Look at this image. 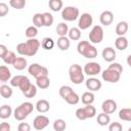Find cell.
I'll return each instance as SVG.
<instances>
[{
    "instance_id": "cell-1",
    "label": "cell",
    "mask_w": 131,
    "mask_h": 131,
    "mask_svg": "<svg viewBox=\"0 0 131 131\" xmlns=\"http://www.w3.org/2000/svg\"><path fill=\"white\" fill-rule=\"evenodd\" d=\"M40 46H41V44H40V41L38 39H36V38L29 39L27 42L18 43L16 46V51L20 55L34 56L38 52Z\"/></svg>"
},
{
    "instance_id": "cell-2",
    "label": "cell",
    "mask_w": 131,
    "mask_h": 131,
    "mask_svg": "<svg viewBox=\"0 0 131 131\" xmlns=\"http://www.w3.org/2000/svg\"><path fill=\"white\" fill-rule=\"evenodd\" d=\"M78 52L86 58H95L97 56V49L88 41L82 40L77 45Z\"/></svg>"
},
{
    "instance_id": "cell-3",
    "label": "cell",
    "mask_w": 131,
    "mask_h": 131,
    "mask_svg": "<svg viewBox=\"0 0 131 131\" xmlns=\"http://www.w3.org/2000/svg\"><path fill=\"white\" fill-rule=\"evenodd\" d=\"M34 105L32 102L30 101H26L23 102L21 104H19L14 111H13V116L14 119L17 121H24L33 111H34Z\"/></svg>"
},
{
    "instance_id": "cell-4",
    "label": "cell",
    "mask_w": 131,
    "mask_h": 131,
    "mask_svg": "<svg viewBox=\"0 0 131 131\" xmlns=\"http://www.w3.org/2000/svg\"><path fill=\"white\" fill-rule=\"evenodd\" d=\"M69 76L72 83L79 85L84 81V73L82 67L78 63H73L69 69Z\"/></svg>"
},
{
    "instance_id": "cell-5",
    "label": "cell",
    "mask_w": 131,
    "mask_h": 131,
    "mask_svg": "<svg viewBox=\"0 0 131 131\" xmlns=\"http://www.w3.org/2000/svg\"><path fill=\"white\" fill-rule=\"evenodd\" d=\"M80 15V11L75 6H67L61 11V17L63 20L67 21H74Z\"/></svg>"
},
{
    "instance_id": "cell-6",
    "label": "cell",
    "mask_w": 131,
    "mask_h": 131,
    "mask_svg": "<svg viewBox=\"0 0 131 131\" xmlns=\"http://www.w3.org/2000/svg\"><path fill=\"white\" fill-rule=\"evenodd\" d=\"M28 72L31 76H33L35 79L39 78V77H42V76H48L49 72H48V69L39 64V63H32L31 66H29L28 68Z\"/></svg>"
},
{
    "instance_id": "cell-7",
    "label": "cell",
    "mask_w": 131,
    "mask_h": 131,
    "mask_svg": "<svg viewBox=\"0 0 131 131\" xmlns=\"http://www.w3.org/2000/svg\"><path fill=\"white\" fill-rule=\"evenodd\" d=\"M89 40H90V43H93V44H99L102 40H103V29L101 26H94L90 33H89Z\"/></svg>"
},
{
    "instance_id": "cell-8",
    "label": "cell",
    "mask_w": 131,
    "mask_h": 131,
    "mask_svg": "<svg viewBox=\"0 0 131 131\" xmlns=\"http://www.w3.org/2000/svg\"><path fill=\"white\" fill-rule=\"evenodd\" d=\"M100 72H101V67L98 62H95V61L87 62L83 69V73L88 76H91V77L98 75Z\"/></svg>"
},
{
    "instance_id": "cell-9",
    "label": "cell",
    "mask_w": 131,
    "mask_h": 131,
    "mask_svg": "<svg viewBox=\"0 0 131 131\" xmlns=\"http://www.w3.org/2000/svg\"><path fill=\"white\" fill-rule=\"evenodd\" d=\"M93 23V17L90 13H82L79 16V21H78V29L81 30H87L88 28H90V26Z\"/></svg>"
},
{
    "instance_id": "cell-10",
    "label": "cell",
    "mask_w": 131,
    "mask_h": 131,
    "mask_svg": "<svg viewBox=\"0 0 131 131\" xmlns=\"http://www.w3.org/2000/svg\"><path fill=\"white\" fill-rule=\"evenodd\" d=\"M48 124H49V119L44 115L37 116L33 121V127H34V129H36L38 131L45 129L48 126Z\"/></svg>"
},
{
    "instance_id": "cell-11",
    "label": "cell",
    "mask_w": 131,
    "mask_h": 131,
    "mask_svg": "<svg viewBox=\"0 0 131 131\" xmlns=\"http://www.w3.org/2000/svg\"><path fill=\"white\" fill-rule=\"evenodd\" d=\"M101 78L105 82H108V83H117V82H119V80L121 78V75L118 74L117 72H114V71H111V70L106 69V70H104L102 72Z\"/></svg>"
},
{
    "instance_id": "cell-12",
    "label": "cell",
    "mask_w": 131,
    "mask_h": 131,
    "mask_svg": "<svg viewBox=\"0 0 131 131\" xmlns=\"http://www.w3.org/2000/svg\"><path fill=\"white\" fill-rule=\"evenodd\" d=\"M101 110L106 115L114 114L117 110V102L114 99H105L101 104Z\"/></svg>"
},
{
    "instance_id": "cell-13",
    "label": "cell",
    "mask_w": 131,
    "mask_h": 131,
    "mask_svg": "<svg viewBox=\"0 0 131 131\" xmlns=\"http://www.w3.org/2000/svg\"><path fill=\"white\" fill-rule=\"evenodd\" d=\"M101 86H102V84H101L100 80H98L97 78L91 77V78L86 80V88L88 90H90V92L98 91L101 88Z\"/></svg>"
},
{
    "instance_id": "cell-14",
    "label": "cell",
    "mask_w": 131,
    "mask_h": 131,
    "mask_svg": "<svg viewBox=\"0 0 131 131\" xmlns=\"http://www.w3.org/2000/svg\"><path fill=\"white\" fill-rule=\"evenodd\" d=\"M99 21L103 26H110L114 21V14L110 10H104L99 15Z\"/></svg>"
},
{
    "instance_id": "cell-15",
    "label": "cell",
    "mask_w": 131,
    "mask_h": 131,
    "mask_svg": "<svg viewBox=\"0 0 131 131\" xmlns=\"http://www.w3.org/2000/svg\"><path fill=\"white\" fill-rule=\"evenodd\" d=\"M101 55L103 57V59L107 62H113L117 56V53L115 51V49L113 47H105L103 48L102 52H101Z\"/></svg>"
},
{
    "instance_id": "cell-16",
    "label": "cell",
    "mask_w": 131,
    "mask_h": 131,
    "mask_svg": "<svg viewBox=\"0 0 131 131\" xmlns=\"http://www.w3.org/2000/svg\"><path fill=\"white\" fill-rule=\"evenodd\" d=\"M35 107H36V110H37L39 113L44 114V113H47V112L49 111L50 104H49V102H48L46 99H40V100L37 101Z\"/></svg>"
},
{
    "instance_id": "cell-17",
    "label": "cell",
    "mask_w": 131,
    "mask_h": 131,
    "mask_svg": "<svg viewBox=\"0 0 131 131\" xmlns=\"http://www.w3.org/2000/svg\"><path fill=\"white\" fill-rule=\"evenodd\" d=\"M128 29H129V26H128V23L127 21H124V20L123 21H120L116 26V34L119 37H123L128 32Z\"/></svg>"
},
{
    "instance_id": "cell-18",
    "label": "cell",
    "mask_w": 131,
    "mask_h": 131,
    "mask_svg": "<svg viewBox=\"0 0 131 131\" xmlns=\"http://www.w3.org/2000/svg\"><path fill=\"white\" fill-rule=\"evenodd\" d=\"M11 79V72L6 66H0V82H7Z\"/></svg>"
},
{
    "instance_id": "cell-19",
    "label": "cell",
    "mask_w": 131,
    "mask_h": 131,
    "mask_svg": "<svg viewBox=\"0 0 131 131\" xmlns=\"http://www.w3.org/2000/svg\"><path fill=\"white\" fill-rule=\"evenodd\" d=\"M50 85V80L48 76H42L36 79V86L40 89H47Z\"/></svg>"
},
{
    "instance_id": "cell-20",
    "label": "cell",
    "mask_w": 131,
    "mask_h": 131,
    "mask_svg": "<svg viewBox=\"0 0 131 131\" xmlns=\"http://www.w3.org/2000/svg\"><path fill=\"white\" fill-rule=\"evenodd\" d=\"M57 47L60 49V50H62V51H66V50H68L69 48H70V46H71V41H70V39L66 36V37H59L58 39H57Z\"/></svg>"
},
{
    "instance_id": "cell-21",
    "label": "cell",
    "mask_w": 131,
    "mask_h": 131,
    "mask_svg": "<svg viewBox=\"0 0 131 131\" xmlns=\"http://www.w3.org/2000/svg\"><path fill=\"white\" fill-rule=\"evenodd\" d=\"M115 46H116L117 49H119L121 51L127 49V47H128V39L126 37H124V36L123 37H118L116 39V41H115Z\"/></svg>"
},
{
    "instance_id": "cell-22",
    "label": "cell",
    "mask_w": 131,
    "mask_h": 131,
    "mask_svg": "<svg viewBox=\"0 0 131 131\" xmlns=\"http://www.w3.org/2000/svg\"><path fill=\"white\" fill-rule=\"evenodd\" d=\"M12 66L16 71H23V70H25L27 68L28 61H27V59L25 57H16Z\"/></svg>"
},
{
    "instance_id": "cell-23",
    "label": "cell",
    "mask_w": 131,
    "mask_h": 131,
    "mask_svg": "<svg viewBox=\"0 0 131 131\" xmlns=\"http://www.w3.org/2000/svg\"><path fill=\"white\" fill-rule=\"evenodd\" d=\"M12 115V108L9 104H3L0 106V118L3 120L8 119Z\"/></svg>"
},
{
    "instance_id": "cell-24",
    "label": "cell",
    "mask_w": 131,
    "mask_h": 131,
    "mask_svg": "<svg viewBox=\"0 0 131 131\" xmlns=\"http://www.w3.org/2000/svg\"><path fill=\"white\" fill-rule=\"evenodd\" d=\"M13 94V90L10 86L8 85H1L0 86V95L3 98H10Z\"/></svg>"
},
{
    "instance_id": "cell-25",
    "label": "cell",
    "mask_w": 131,
    "mask_h": 131,
    "mask_svg": "<svg viewBox=\"0 0 131 131\" xmlns=\"http://www.w3.org/2000/svg\"><path fill=\"white\" fill-rule=\"evenodd\" d=\"M68 35H69V39H70V40L78 41V40H80L82 34H81V31H80L78 28L74 27V28H72V29H69Z\"/></svg>"
},
{
    "instance_id": "cell-26",
    "label": "cell",
    "mask_w": 131,
    "mask_h": 131,
    "mask_svg": "<svg viewBox=\"0 0 131 131\" xmlns=\"http://www.w3.org/2000/svg\"><path fill=\"white\" fill-rule=\"evenodd\" d=\"M55 31H56V33H57V35L59 37H66L68 32H69V27H68V25L66 23H59L56 26Z\"/></svg>"
},
{
    "instance_id": "cell-27",
    "label": "cell",
    "mask_w": 131,
    "mask_h": 131,
    "mask_svg": "<svg viewBox=\"0 0 131 131\" xmlns=\"http://www.w3.org/2000/svg\"><path fill=\"white\" fill-rule=\"evenodd\" d=\"M81 100L82 102L85 104V105H88V104H92L93 101H94V94L90 91H86L82 94V97H81Z\"/></svg>"
},
{
    "instance_id": "cell-28",
    "label": "cell",
    "mask_w": 131,
    "mask_h": 131,
    "mask_svg": "<svg viewBox=\"0 0 131 131\" xmlns=\"http://www.w3.org/2000/svg\"><path fill=\"white\" fill-rule=\"evenodd\" d=\"M40 44H41V47L45 50H51L54 47V41H53V39H51L49 37L43 38L42 41L40 42Z\"/></svg>"
},
{
    "instance_id": "cell-29",
    "label": "cell",
    "mask_w": 131,
    "mask_h": 131,
    "mask_svg": "<svg viewBox=\"0 0 131 131\" xmlns=\"http://www.w3.org/2000/svg\"><path fill=\"white\" fill-rule=\"evenodd\" d=\"M96 121H97L98 125H100V126H106V125L110 124L111 118H110V115H106L104 113H101V114H98V116L96 118Z\"/></svg>"
},
{
    "instance_id": "cell-30",
    "label": "cell",
    "mask_w": 131,
    "mask_h": 131,
    "mask_svg": "<svg viewBox=\"0 0 131 131\" xmlns=\"http://www.w3.org/2000/svg\"><path fill=\"white\" fill-rule=\"evenodd\" d=\"M62 5H63V3H62L61 0H49V2H48L49 8L52 11H55V12L59 11L62 8Z\"/></svg>"
},
{
    "instance_id": "cell-31",
    "label": "cell",
    "mask_w": 131,
    "mask_h": 131,
    "mask_svg": "<svg viewBox=\"0 0 131 131\" xmlns=\"http://www.w3.org/2000/svg\"><path fill=\"white\" fill-rule=\"evenodd\" d=\"M119 118L123 121L130 122L131 121V108H128V107L122 108L119 112Z\"/></svg>"
},
{
    "instance_id": "cell-32",
    "label": "cell",
    "mask_w": 131,
    "mask_h": 131,
    "mask_svg": "<svg viewBox=\"0 0 131 131\" xmlns=\"http://www.w3.org/2000/svg\"><path fill=\"white\" fill-rule=\"evenodd\" d=\"M64 100H66L69 104H73V105H75V104L79 103V101H80V97H79V95H78L75 91H73V92H71V93L64 98Z\"/></svg>"
},
{
    "instance_id": "cell-33",
    "label": "cell",
    "mask_w": 131,
    "mask_h": 131,
    "mask_svg": "<svg viewBox=\"0 0 131 131\" xmlns=\"http://www.w3.org/2000/svg\"><path fill=\"white\" fill-rule=\"evenodd\" d=\"M67 128V123L62 119H57L53 122V129L54 131H64Z\"/></svg>"
},
{
    "instance_id": "cell-34",
    "label": "cell",
    "mask_w": 131,
    "mask_h": 131,
    "mask_svg": "<svg viewBox=\"0 0 131 131\" xmlns=\"http://www.w3.org/2000/svg\"><path fill=\"white\" fill-rule=\"evenodd\" d=\"M15 58H16L15 53H14L13 51L8 50V51L6 52V54L3 56V58H2V59H3V61H4L6 64H13V62H14Z\"/></svg>"
},
{
    "instance_id": "cell-35",
    "label": "cell",
    "mask_w": 131,
    "mask_h": 131,
    "mask_svg": "<svg viewBox=\"0 0 131 131\" xmlns=\"http://www.w3.org/2000/svg\"><path fill=\"white\" fill-rule=\"evenodd\" d=\"M84 110V113H85V116H86V119H90V118H93L95 115H96V108L92 105V104H88V105H85L83 107Z\"/></svg>"
},
{
    "instance_id": "cell-36",
    "label": "cell",
    "mask_w": 131,
    "mask_h": 131,
    "mask_svg": "<svg viewBox=\"0 0 131 131\" xmlns=\"http://www.w3.org/2000/svg\"><path fill=\"white\" fill-rule=\"evenodd\" d=\"M33 25L37 29L38 28H41V27H44V24H43V14L42 13H35L34 14V16H33Z\"/></svg>"
},
{
    "instance_id": "cell-37",
    "label": "cell",
    "mask_w": 131,
    "mask_h": 131,
    "mask_svg": "<svg viewBox=\"0 0 131 131\" xmlns=\"http://www.w3.org/2000/svg\"><path fill=\"white\" fill-rule=\"evenodd\" d=\"M26 37L27 38H29V39H34V38H36V36L38 35V29L36 28V27H34V26H30V27H28L27 28V30H26Z\"/></svg>"
},
{
    "instance_id": "cell-38",
    "label": "cell",
    "mask_w": 131,
    "mask_h": 131,
    "mask_svg": "<svg viewBox=\"0 0 131 131\" xmlns=\"http://www.w3.org/2000/svg\"><path fill=\"white\" fill-rule=\"evenodd\" d=\"M23 94H24L26 97H28V98H33V97H35L36 94H37V86L34 85V84H31L30 87L28 88V90H26Z\"/></svg>"
},
{
    "instance_id": "cell-39",
    "label": "cell",
    "mask_w": 131,
    "mask_h": 131,
    "mask_svg": "<svg viewBox=\"0 0 131 131\" xmlns=\"http://www.w3.org/2000/svg\"><path fill=\"white\" fill-rule=\"evenodd\" d=\"M43 14V24H44V27H50L52 24H53V15L49 12H44L42 13Z\"/></svg>"
},
{
    "instance_id": "cell-40",
    "label": "cell",
    "mask_w": 131,
    "mask_h": 131,
    "mask_svg": "<svg viewBox=\"0 0 131 131\" xmlns=\"http://www.w3.org/2000/svg\"><path fill=\"white\" fill-rule=\"evenodd\" d=\"M9 5L15 9H23L26 6V0H10Z\"/></svg>"
},
{
    "instance_id": "cell-41",
    "label": "cell",
    "mask_w": 131,
    "mask_h": 131,
    "mask_svg": "<svg viewBox=\"0 0 131 131\" xmlns=\"http://www.w3.org/2000/svg\"><path fill=\"white\" fill-rule=\"evenodd\" d=\"M74 90H73V88L71 87V86H68V85H63V86H61L60 88H59V95L64 99L71 92H73Z\"/></svg>"
},
{
    "instance_id": "cell-42",
    "label": "cell",
    "mask_w": 131,
    "mask_h": 131,
    "mask_svg": "<svg viewBox=\"0 0 131 131\" xmlns=\"http://www.w3.org/2000/svg\"><path fill=\"white\" fill-rule=\"evenodd\" d=\"M32 83H31V81L29 80V78L27 77V76H25V78L23 79V81L20 82V84H19V86H18V88L20 89V91L24 93L26 90H28V88L30 87V85H31Z\"/></svg>"
},
{
    "instance_id": "cell-43",
    "label": "cell",
    "mask_w": 131,
    "mask_h": 131,
    "mask_svg": "<svg viewBox=\"0 0 131 131\" xmlns=\"http://www.w3.org/2000/svg\"><path fill=\"white\" fill-rule=\"evenodd\" d=\"M108 70H111V71H114V72H117L118 74H122L123 73V67L119 63V62H112L110 66H108V68H107Z\"/></svg>"
},
{
    "instance_id": "cell-44",
    "label": "cell",
    "mask_w": 131,
    "mask_h": 131,
    "mask_svg": "<svg viewBox=\"0 0 131 131\" xmlns=\"http://www.w3.org/2000/svg\"><path fill=\"white\" fill-rule=\"evenodd\" d=\"M24 78H25V76H21V75H17V76H15V77L11 78V79H10V85H11L12 87H18Z\"/></svg>"
},
{
    "instance_id": "cell-45",
    "label": "cell",
    "mask_w": 131,
    "mask_h": 131,
    "mask_svg": "<svg viewBox=\"0 0 131 131\" xmlns=\"http://www.w3.org/2000/svg\"><path fill=\"white\" fill-rule=\"evenodd\" d=\"M108 131H123V126L119 122H113L108 125Z\"/></svg>"
},
{
    "instance_id": "cell-46",
    "label": "cell",
    "mask_w": 131,
    "mask_h": 131,
    "mask_svg": "<svg viewBox=\"0 0 131 131\" xmlns=\"http://www.w3.org/2000/svg\"><path fill=\"white\" fill-rule=\"evenodd\" d=\"M8 12H9L8 5L6 3H4V2H0V17L5 16Z\"/></svg>"
},
{
    "instance_id": "cell-47",
    "label": "cell",
    "mask_w": 131,
    "mask_h": 131,
    "mask_svg": "<svg viewBox=\"0 0 131 131\" xmlns=\"http://www.w3.org/2000/svg\"><path fill=\"white\" fill-rule=\"evenodd\" d=\"M75 115H76L77 119H79L80 121H85V120H86V116H85V113H84L83 107H79V108H77Z\"/></svg>"
},
{
    "instance_id": "cell-48",
    "label": "cell",
    "mask_w": 131,
    "mask_h": 131,
    "mask_svg": "<svg viewBox=\"0 0 131 131\" xmlns=\"http://www.w3.org/2000/svg\"><path fill=\"white\" fill-rule=\"evenodd\" d=\"M17 131H31V126L28 123H19L17 126Z\"/></svg>"
},
{
    "instance_id": "cell-49",
    "label": "cell",
    "mask_w": 131,
    "mask_h": 131,
    "mask_svg": "<svg viewBox=\"0 0 131 131\" xmlns=\"http://www.w3.org/2000/svg\"><path fill=\"white\" fill-rule=\"evenodd\" d=\"M0 131H11L10 125L7 122H2L0 124Z\"/></svg>"
},
{
    "instance_id": "cell-50",
    "label": "cell",
    "mask_w": 131,
    "mask_h": 131,
    "mask_svg": "<svg viewBox=\"0 0 131 131\" xmlns=\"http://www.w3.org/2000/svg\"><path fill=\"white\" fill-rule=\"evenodd\" d=\"M8 51L7 47L4 45V44H0V57L3 58V56L6 54V52Z\"/></svg>"
}]
</instances>
